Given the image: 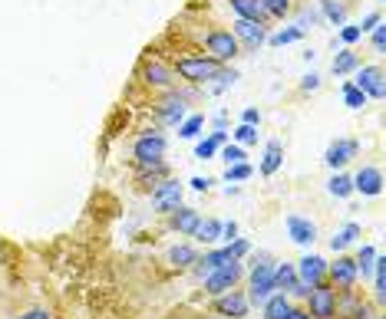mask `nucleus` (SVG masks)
I'll return each mask as SVG.
<instances>
[{"mask_svg": "<svg viewBox=\"0 0 386 319\" xmlns=\"http://www.w3.org/2000/svg\"><path fill=\"white\" fill-rule=\"evenodd\" d=\"M221 66L225 63H218V60L208 53H185V56H175L172 73H175V79H182V83H188V86H208V79H212Z\"/></svg>", "mask_w": 386, "mask_h": 319, "instance_id": "1", "label": "nucleus"}, {"mask_svg": "<svg viewBox=\"0 0 386 319\" xmlns=\"http://www.w3.org/2000/svg\"><path fill=\"white\" fill-rule=\"evenodd\" d=\"M165 151H169V139L155 132V128H146L132 139V168H152V165H162L165 161Z\"/></svg>", "mask_w": 386, "mask_h": 319, "instance_id": "2", "label": "nucleus"}, {"mask_svg": "<svg viewBox=\"0 0 386 319\" xmlns=\"http://www.w3.org/2000/svg\"><path fill=\"white\" fill-rule=\"evenodd\" d=\"M136 79H139L146 89H152V93H169V89H175V73H172V66L165 63L162 56H152V50L142 56Z\"/></svg>", "mask_w": 386, "mask_h": 319, "instance_id": "3", "label": "nucleus"}, {"mask_svg": "<svg viewBox=\"0 0 386 319\" xmlns=\"http://www.w3.org/2000/svg\"><path fill=\"white\" fill-rule=\"evenodd\" d=\"M202 46L208 50V56H214L218 63H231L241 56V43L235 40V33L225 30V27H212V30L202 33Z\"/></svg>", "mask_w": 386, "mask_h": 319, "instance_id": "4", "label": "nucleus"}, {"mask_svg": "<svg viewBox=\"0 0 386 319\" xmlns=\"http://www.w3.org/2000/svg\"><path fill=\"white\" fill-rule=\"evenodd\" d=\"M149 198H152V214H172L175 208L185 204V184L169 175V178H162L159 184L152 188Z\"/></svg>", "mask_w": 386, "mask_h": 319, "instance_id": "5", "label": "nucleus"}, {"mask_svg": "<svg viewBox=\"0 0 386 319\" xmlns=\"http://www.w3.org/2000/svg\"><path fill=\"white\" fill-rule=\"evenodd\" d=\"M241 280H245V264H241V260H231V264L212 270V273L202 280V287L208 297H218V293H225V290L241 287Z\"/></svg>", "mask_w": 386, "mask_h": 319, "instance_id": "6", "label": "nucleus"}, {"mask_svg": "<svg viewBox=\"0 0 386 319\" xmlns=\"http://www.w3.org/2000/svg\"><path fill=\"white\" fill-rule=\"evenodd\" d=\"M327 283H330L337 293L340 290H356L360 283V273H356V264L350 254H337V260H327Z\"/></svg>", "mask_w": 386, "mask_h": 319, "instance_id": "7", "label": "nucleus"}, {"mask_svg": "<svg viewBox=\"0 0 386 319\" xmlns=\"http://www.w3.org/2000/svg\"><path fill=\"white\" fill-rule=\"evenodd\" d=\"M307 313H311V319H337V290L323 280V283H317V287H311V293H307Z\"/></svg>", "mask_w": 386, "mask_h": 319, "instance_id": "8", "label": "nucleus"}, {"mask_svg": "<svg viewBox=\"0 0 386 319\" xmlns=\"http://www.w3.org/2000/svg\"><path fill=\"white\" fill-rule=\"evenodd\" d=\"M212 313L221 319H245L251 313V303H247L245 290H225V293H218L212 297Z\"/></svg>", "mask_w": 386, "mask_h": 319, "instance_id": "9", "label": "nucleus"}, {"mask_svg": "<svg viewBox=\"0 0 386 319\" xmlns=\"http://www.w3.org/2000/svg\"><path fill=\"white\" fill-rule=\"evenodd\" d=\"M152 112H155V118H159L162 125L175 128L185 116H188V102H185L175 89H169V93H162L159 102H152Z\"/></svg>", "mask_w": 386, "mask_h": 319, "instance_id": "10", "label": "nucleus"}, {"mask_svg": "<svg viewBox=\"0 0 386 319\" xmlns=\"http://www.w3.org/2000/svg\"><path fill=\"white\" fill-rule=\"evenodd\" d=\"M356 155H360V142L356 139H333L323 151V165L330 171H343Z\"/></svg>", "mask_w": 386, "mask_h": 319, "instance_id": "11", "label": "nucleus"}, {"mask_svg": "<svg viewBox=\"0 0 386 319\" xmlns=\"http://www.w3.org/2000/svg\"><path fill=\"white\" fill-rule=\"evenodd\" d=\"M231 33H235V40L245 46V50H261L264 43H268V27L264 23H255V20H241V17H235L231 20Z\"/></svg>", "mask_w": 386, "mask_h": 319, "instance_id": "12", "label": "nucleus"}, {"mask_svg": "<svg viewBox=\"0 0 386 319\" xmlns=\"http://www.w3.org/2000/svg\"><path fill=\"white\" fill-rule=\"evenodd\" d=\"M354 73H356V79H350V83H354L366 99H376V102H380V99H383V93H386L383 66H356Z\"/></svg>", "mask_w": 386, "mask_h": 319, "instance_id": "13", "label": "nucleus"}, {"mask_svg": "<svg viewBox=\"0 0 386 319\" xmlns=\"http://www.w3.org/2000/svg\"><path fill=\"white\" fill-rule=\"evenodd\" d=\"M383 171L376 165H364V168L354 175V194H364V198H380L383 194Z\"/></svg>", "mask_w": 386, "mask_h": 319, "instance_id": "14", "label": "nucleus"}, {"mask_svg": "<svg viewBox=\"0 0 386 319\" xmlns=\"http://www.w3.org/2000/svg\"><path fill=\"white\" fill-rule=\"evenodd\" d=\"M294 270H297L300 283L317 287V283H323V277H327V260H323L321 254H304L297 264H294Z\"/></svg>", "mask_w": 386, "mask_h": 319, "instance_id": "15", "label": "nucleus"}, {"mask_svg": "<svg viewBox=\"0 0 386 319\" xmlns=\"http://www.w3.org/2000/svg\"><path fill=\"white\" fill-rule=\"evenodd\" d=\"M284 227H288V237L297 247H314V240H317V224L311 217H304V214H288Z\"/></svg>", "mask_w": 386, "mask_h": 319, "instance_id": "16", "label": "nucleus"}, {"mask_svg": "<svg viewBox=\"0 0 386 319\" xmlns=\"http://www.w3.org/2000/svg\"><path fill=\"white\" fill-rule=\"evenodd\" d=\"M165 217H169V231H172V234L192 237L195 227H198V221H202V211H198V208H188V204H182V208H175V211L165 214Z\"/></svg>", "mask_w": 386, "mask_h": 319, "instance_id": "17", "label": "nucleus"}, {"mask_svg": "<svg viewBox=\"0 0 386 319\" xmlns=\"http://www.w3.org/2000/svg\"><path fill=\"white\" fill-rule=\"evenodd\" d=\"M281 168H284V145H281V139H271L264 145V155H261L257 171H261V178H274Z\"/></svg>", "mask_w": 386, "mask_h": 319, "instance_id": "18", "label": "nucleus"}, {"mask_svg": "<svg viewBox=\"0 0 386 319\" xmlns=\"http://www.w3.org/2000/svg\"><path fill=\"white\" fill-rule=\"evenodd\" d=\"M360 237H364V227H360L356 221H347L340 231L330 237V250H333V254H347V250H350Z\"/></svg>", "mask_w": 386, "mask_h": 319, "instance_id": "19", "label": "nucleus"}, {"mask_svg": "<svg viewBox=\"0 0 386 319\" xmlns=\"http://www.w3.org/2000/svg\"><path fill=\"white\" fill-rule=\"evenodd\" d=\"M228 7H231L235 17H241V20H255V23H264V27L271 23L268 11L261 7V0H228Z\"/></svg>", "mask_w": 386, "mask_h": 319, "instance_id": "20", "label": "nucleus"}, {"mask_svg": "<svg viewBox=\"0 0 386 319\" xmlns=\"http://www.w3.org/2000/svg\"><path fill=\"white\" fill-rule=\"evenodd\" d=\"M172 168L169 161H162V165H152V168H136V191H152L162 178H169Z\"/></svg>", "mask_w": 386, "mask_h": 319, "instance_id": "21", "label": "nucleus"}, {"mask_svg": "<svg viewBox=\"0 0 386 319\" xmlns=\"http://www.w3.org/2000/svg\"><path fill=\"white\" fill-rule=\"evenodd\" d=\"M195 260H198V250L192 244H175L169 247V254H165V264L175 266V270H192Z\"/></svg>", "mask_w": 386, "mask_h": 319, "instance_id": "22", "label": "nucleus"}, {"mask_svg": "<svg viewBox=\"0 0 386 319\" xmlns=\"http://www.w3.org/2000/svg\"><path fill=\"white\" fill-rule=\"evenodd\" d=\"M192 237L205 247H218L221 244V221H218V217H202Z\"/></svg>", "mask_w": 386, "mask_h": 319, "instance_id": "23", "label": "nucleus"}, {"mask_svg": "<svg viewBox=\"0 0 386 319\" xmlns=\"http://www.w3.org/2000/svg\"><path fill=\"white\" fill-rule=\"evenodd\" d=\"M294 309V299L288 297V293H271L268 299H264V306H261V313H264V319H288V313Z\"/></svg>", "mask_w": 386, "mask_h": 319, "instance_id": "24", "label": "nucleus"}, {"mask_svg": "<svg viewBox=\"0 0 386 319\" xmlns=\"http://www.w3.org/2000/svg\"><path fill=\"white\" fill-rule=\"evenodd\" d=\"M271 283H274V290L278 293H290V287L297 283V270H294V264H274L271 266Z\"/></svg>", "mask_w": 386, "mask_h": 319, "instance_id": "25", "label": "nucleus"}, {"mask_svg": "<svg viewBox=\"0 0 386 319\" xmlns=\"http://www.w3.org/2000/svg\"><path fill=\"white\" fill-rule=\"evenodd\" d=\"M327 191H330L337 201H347V198L354 194V175H347V171H333L330 181H327Z\"/></svg>", "mask_w": 386, "mask_h": 319, "instance_id": "26", "label": "nucleus"}, {"mask_svg": "<svg viewBox=\"0 0 386 319\" xmlns=\"http://www.w3.org/2000/svg\"><path fill=\"white\" fill-rule=\"evenodd\" d=\"M238 79H241V76H238V69H231V66H221V69H218V73L208 79V93H212V96H221V93H225V89H231Z\"/></svg>", "mask_w": 386, "mask_h": 319, "instance_id": "27", "label": "nucleus"}, {"mask_svg": "<svg viewBox=\"0 0 386 319\" xmlns=\"http://www.w3.org/2000/svg\"><path fill=\"white\" fill-rule=\"evenodd\" d=\"M376 254H380V250H376L373 244H360V247H356L354 264H356V273H360L364 280L373 277V260H376Z\"/></svg>", "mask_w": 386, "mask_h": 319, "instance_id": "28", "label": "nucleus"}, {"mask_svg": "<svg viewBox=\"0 0 386 319\" xmlns=\"http://www.w3.org/2000/svg\"><path fill=\"white\" fill-rule=\"evenodd\" d=\"M317 4H321L317 11H321L323 20H330L333 27H343V23H347V4H343V0H317Z\"/></svg>", "mask_w": 386, "mask_h": 319, "instance_id": "29", "label": "nucleus"}, {"mask_svg": "<svg viewBox=\"0 0 386 319\" xmlns=\"http://www.w3.org/2000/svg\"><path fill=\"white\" fill-rule=\"evenodd\" d=\"M356 66H360V56L350 50V46H343L340 53L333 56V63H330V73L333 76H347V73H354Z\"/></svg>", "mask_w": 386, "mask_h": 319, "instance_id": "30", "label": "nucleus"}, {"mask_svg": "<svg viewBox=\"0 0 386 319\" xmlns=\"http://www.w3.org/2000/svg\"><path fill=\"white\" fill-rule=\"evenodd\" d=\"M360 299H364V297H360L356 290H340V293H337V319L350 316V313L360 306Z\"/></svg>", "mask_w": 386, "mask_h": 319, "instance_id": "31", "label": "nucleus"}, {"mask_svg": "<svg viewBox=\"0 0 386 319\" xmlns=\"http://www.w3.org/2000/svg\"><path fill=\"white\" fill-rule=\"evenodd\" d=\"M179 139H198V135H202V128H205V116H198V112H195V116H185L182 122H179Z\"/></svg>", "mask_w": 386, "mask_h": 319, "instance_id": "32", "label": "nucleus"}, {"mask_svg": "<svg viewBox=\"0 0 386 319\" xmlns=\"http://www.w3.org/2000/svg\"><path fill=\"white\" fill-rule=\"evenodd\" d=\"M261 7L268 11L271 20H284L294 13V0H261Z\"/></svg>", "mask_w": 386, "mask_h": 319, "instance_id": "33", "label": "nucleus"}, {"mask_svg": "<svg viewBox=\"0 0 386 319\" xmlns=\"http://www.w3.org/2000/svg\"><path fill=\"white\" fill-rule=\"evenodd\" d=\"M218 155H221V161H225V165H238V161H247L245 145H238V142H225V145L218 149Z\"/></svg>", "mask_w": 386, "mask_h": 319, "instance_id": "34", "label": "nucleus"}, {"mask_svg": "<svg viewBox=\"0 0 386 319\" xmlns=\"http://www.w3.org/2000/svg\"><path fill=\"white\" fill-rule=\"evenodd\" d=\"M300 36H304L300 27H284V30H278V33H268V43L271 46H288V43H297Z\"/></svg>", "mask_w": 386, "mask_h": 319, "instance_id": "35", "label": "nucleus"}, {"mask_svg": "<svg viewBox=\"0 0 386 319\" xmlns=\"http://www.w3.org/2000/svg\"><path fill=\"white\" fill-rule=\"evenodd\" d=\"M231 142H238V145H257V125L238 122L235 132H231Z\"/></svg>", "mask_w": 386, "mask_h": 319, "instance_id": "36", "label": "nucleus"}, {"mask_svg": "<svg viewBox=\"0 0 386 319\" xmlns=\"http://www.w3.org/2000/svg\"><path fill=\"white\" fill-rule=\"evenodd\" d=\"M255 175V168L247 165V161H238V165H228L225 168V181L228 184H238V181H247Z\"/></svg>", "mask_w": 386, "mask_h": 319, "instance_id": "37", "label": "nucleus"}, {"mask_svg": "<svg viewBox=\"0 0 386 319\" xmlns=\"http://www.w3.org/2000/svg\"><path fill=\"white\" fill-rule=\"evenodd\" d=\"M218 149H221V145H218L212 135H208V139H198V142H195V158H198V161H212L214 155H218Z\"/></svg>", "mask_w": 386, "mask_h": 319, "instance_id": "38", "label": "nucleus"}, {"mask_svg": "<svg viewBox=\"0 0 386 319\" xmlns=\"http://www.w3.org/2000/svg\"><path fill=\"white\" fill-rule=\"evenodd\" d=\"M340 93H343V102H347L350 109H364V106H366V96L360 93V89H356L354 83H343Z\"/></svg>", "mask_w": 386, "mask_h": 319, "instance_id": "39", "label": "nucleus"}, {"mask_svg": "<svg viewBox=\"0 0 386 319\" xmlns=\"http://www.w3.org/2000/svg\"><path fill=\"white\" fill-rule=\"evenodd\" d=\"M317 23H321V11H300V13H297V23H294V27H300V30L307 33V30H314Z\"/></svg>", "mask_w": 386, "mask_h": 319, "instance_id": "40", "label": "nucleus"}, {"mask_svg": "<svg viewBox=\"0 0 386 319\" xmlns=\"http://www.w3.org/2000/svg\"><path fill=\"white\" fill-rule=\"evenodd\" d=\"M347 319H383V313L370 306V303H366V297H364V299H360V306H356V309H354V313H350V316H347Z\"/></svg>", "mask_w": 386, "mask_h": 319, "instance_id": "41", "label": "nucleus"}, {"mask_svg": "<svg viewBox=\"0 0 386 319\" xmlns=\"http://www.w3.org/2000/svg\"><path fill=\"white\" fill-rule=\"evenodd\" d=\"M321 86H323V76H321V73H314V69H311V73H307V76H304V79H300V86H297V89H300V93H304V96H307V93H317Z\"/></svg>", "mask_w": 386, "mask_h": 319, "instance_id": "42", "label": "nucleus"}, {"mask_svg": "<svg viewBox=\"0 0 386 319\" xmlns=\"http://www.w3.org/2000/svg\"><path fill=\"white\" fill-rule=\"evenodd\" d=\"M360 40H364L360 27H347V23H343V27H340V43H343V46H354V43H360Z\"/></svg>", "mask_w": 386, "mask_h": 319, "instance_id": "43", "label": "nucleus"}, {"mask_svg": "<svg viewBox=\"0 0 386 319\" xmlns=\"http://www.w3.org/2000/svg\"><path fill=\"white\" fill-rule=\"evenodd\" d=\"M370 36H373V50L383 56L386 53V27H383V23H380V27H373V30H370Z\"/></svg>", "mask_w": 386, "mask_h": 319, "instance_id": "44", "label": "nucleus"}, {"mask_svg": "<svg viewBox=\"0 0 386 319\" xmlns=\"http://www.w3.org/2000/svg\"><path fill=\"white\" fill-rule=\"evenodd\" d=\"M380 23H383V13H380V11H373V13H366L364 20L356 23V27H360V33H370V30H373V27H380Z\"/></svg>", "mask_w": 386, "mask_h": 319, "instance_id": "45", "label": "nucleus"}, {"mask_svg": "<svg viewBox=\"0 0 386 319\" xmlns=\"http://www.w3.org/2000/svg\"><path fill=\"white\" fill-rule=\"evenodd\" d=\"M188 184H192V191H202V194H205V191H208V188L214 184V178H208V175H195Z\"/></svg>", "mask_w": 386, "mask_h": 319, "instance_id": "46", "label": "nucleus"}, {"mask_svg": "<svg viewBox=\"0 0 386 319\" xmlns=\"http://www.w3.org/2000/svg\"><path fill=\"white\" fill-rule=\"evenodd\" d=\"M238 237V221H221V244L235 240Z\"/></svg>", "mask_w": 386, "mask_h": 319, "instance_id": "47", "label": "nucleus"}, {"mask_svg": "<svg viewBox=\"0 0 386 319\" xmlns=\"http://www.w3.org/2000/svg\"><path fill=\"white\" fill-rule=\"evenodd\" d=\"M13 319H53V316H50V309L33 306V309H27V313H20V316H13Z\"/></svg>", "mask_w": 386, "mask_h": 319, "instance_id": "48", "label": "nucleus"}, {"mask_svg": "<svg viewBox=\"0 0 386 319\" xmlns=\"http://www.w3.org/2000/svg\"><path fill=\"white\" fill-rule=\"evenodd\" d=\"M241 122H247V125H261V112H257L255 106H247L245 112H241Z\"/></svg>", "mask_w": 386, "mask_h": 319, "instance_id": "49", "label": "nucleus"}, {"mask_svg": "<svg viewBox=\"0 0 386 319\" xmlns=\"http://www.w3.org/2000/svg\"><path fill=\"white\" fill-rule=\"evenodd\" d=\"M212 128H214V132H228V118H225V112H218V116L212 118Z\"/></svg>", "mask_w": 386, "mask_h": 319, "instance_id": "50", "label": "nucleus"}, {"mask_svg": "<svg viewBox=\"0 0 386 319\" xmlns=\"http://www.w3.org/2000/svg\"><path fill=\"white\" fill-rule=\"evenodd\" d=\"M288 319H311V313H307L304 306H294V309L288 313Z\"/></svg>", "mask_w": 386, "mask_h": 319, "instance_id": "51", "label": "nucleus"}, {"mask_svg": "<svg viewBox=\"0 0 386 319\" xmlns=\"http://www.w3.org/2000/svg\"><path fill=\"white\" fill-rule=\"evenodd\" d=\"M212 139L218 142V145H225V142L231 139V132H212Z\"/></svg>", "mask_w": 386, "mask_h": 319, "instance_id": "52", "label": "nucleus"}]
</instances>
